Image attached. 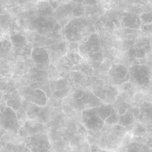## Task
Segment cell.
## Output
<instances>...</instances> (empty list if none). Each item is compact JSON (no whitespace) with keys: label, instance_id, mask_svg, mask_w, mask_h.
<instances>
[{"label":"cell","instance_id":"cell-14","mask_svg":"<svg viewBox=\"0 0 152 152\" xmlns=\"http://www.w3.org/2000/svg\"><path fill=\"white\" fill-rule=\"evenodd\" d=\"M135 119L133 113H126L120 116L118 124L124 127L127 131L131 130L135 125Z\"/></svg>","mask_w":152,"mask_h":152},{"label":"cell","instance_id":"cell-7","mask_svg":"<svg viewBox=\"0 0 152 152\" xmlns=\"http://www.w3.org/2000/svg\"><path fill=\"white\" fill-rule=\"evenodd\" d=\"M152 51V37H142L137 39L127 51L129 56L136 59L145 58Z\"/></svg>","mask_w":152,"mask_h":152},{"label":"cell","instance_id":"cell-3","mask_svg":"<svg viewBox=\"0 0 152 152\" xmlns=\"http://www.w3.org/2000/svg\"><path fill=\"white\" fill-rule=\"evenodd\" d=\"M129 81L136 88L148 89L152 86V70L147 65L134 64L129 68Z\"/></svg>","mask_w":152,"mask_h":152},{"label":"cell","instance_id":"cell-28","mask_svg":"<svg viewBox=\"0 0 152 152\" xmlns=\"http://www.w3.org/2000/svg\"><path fill=\"white\" fill-rule=\"evenodd\" d=\"M48 1L50 6L54 10L56 9L59 5L57 0H48Z\"/></svg>","mask_w":152,"mask_h":152},{"label":"cell","instance_id":"cell-27","mask_svg":"<svg viewBox=\"0 0 152 152\" xmlns=\"http://www.w3.org/2000/svg\"><path fill=\"white\" fill-rule=\"evenodd\" d=\"M131 135L126 133L123 138L120 145V147H124L129 145L131 142L132 137Z\"/></svg>","mask_w":152,"mask_h":152},{"label":"cell","instance_id":"cell-20","mask_svg":"<svg viewBox=\"0 0 152 152\" xmlns=\"http://www.w3.org/2000/svg\"><path fill=\"white\" fill-rule=\"evenodd\" d=\"M112 106L110 104L104 105L97 107V115L104 121L111 114Z\"/></svg>","mask_w":152,"mask_h":152},{"label":"cell","instance_id":"cell-15","mask_svg":"<svg viewBox=\"0 0 152 152\" xmlns=\"http://www.w3.org/2000/svg\"><path fill=\"white\" fill-rule=\"evenodd\" d=\"M117 86L109 84L106 88V98L104 103L110 104L114 102L119 93Z\"/></svg>","mask_w":152,"mask_h":152},{"label":"cell","instance_id":"cell-6","mask_svg":"<svg viewBox=\"0 0 152 152\" xmlns=\"http://www.w3.org/2000/svg\"><path fill=\"white\" fill-rule=\"evenodd\" d=\"M107 77L110 84L121 85L130 80L129 68L123 64L113 61Z\"/></svg>","mask_w":152,"mask_h":152},{"label":"cell","instance_id":"cell-22","mask_svg":"<svg viewBox=\"0 0 152 152\" xmlns=\"http://www.w3.org/2000/svg\"><path fill=\"white\" fill-rule=\"evenodd\" d=\"M66 56L73 65H78L83 59L78 53L68 52Z\"/></svg>","mask_w":152,"mask_h":152},{"label":"cell","instance_id":"cell-26","mask_svg":"<svg viewBox=\"0 0 152 152\" xmlns=\"http://www.w3.org/2000/svg\"><path fill=\"white\" fill-rule=\"evenodd\" d=\"M77 131L80 136L86 137L88 135V129L86 127L81 124H80L77 125Z\"/></svg>","mask_w":152,"mask_h":152},{"label":"cell","instance_id":"cell-9","mask_svg":"<svg viewBox=\"0 0 152 152\" xmlns=\"http://www.w3.org/2000/svg\"><path fill=\"white\" fill-rule=\"evenodd\" d=\"M118 18L122 28L138 30L141 28L142 23L139 15L123 12L119 13Z\"/></svg>","mask_w":152,"mask_h":152},{"label":"cell","instance_id":"cell-11","mask_svg":"<svg viewBox=\"0 0 152 152\" xmlns=\"http://www.w3.org/2000/svg\"><path fill=\"white\" fill-rule=\"evenodd\" d=\"M24 98L28 102L39 106H45L47 102V97L45 93L38 89L29 91L26 93Z\"/></svg>","mask_w":152,"mask_h":152},{"label":"cell","instance_id":"cell-18","mask_svg":"<svg viewBox=\"0 0 152 152\" xmlns=\"http://www.w3.org/2000/svg\"><path fill=\"white\" fill-rule=\"evenodd\" d=\"M78 65L79 71L83 73L88 77L95 76L94 68L86 61L83 59Z\"/></svg>","mask_w":152,"mask_h":152},{"label":"cell","instance_id":"cell-10","mask_svg":"<svg viewBox=\"0 0 152 152\" xmlns=\"http://www.w3.org/2000/svg\"><path fill=\"white\" fill-rule=\"evenodd\" d=\"M68 75L69 82L72 86L82 90L89 88L88 85V77L81 72L72 71Z\"/></svg>","mask_w":152,"mask_h":152},{"label":"cell","instance_id":"cell-16","mask_svg":"<svg viewBox=\"0 0 152 152\" xmlns=\"http://www.w3.org/2000/svg\"><path fill=\"white\" fill-rule=\"evenodd\" d=\"M104 56L101 49L91 55L86 61L93 67L95 72L102 63Z\"/></svg>","mask_w":152,"mask_h":152},{"label":"cell","instance_id":"cell-12","mask_svg":"<svg viewBox=\"0 0 152 152\" xmlns=\"http://www.w3.org/2000/svg\"><path fill=\"white\" fill-rule=\"evenodd\" d=\"M82 121L87 129L94 131L101 130L104 124V121L97 115L82 119Z\"/></svg>","mask_w":152,"mask_h":152},{"label":"cell","instance_id":"cell-25","mask_svg":"<svg viewBox=\"0 0 152 152\" xmlns=\"http://www.w3.org/2000/svg\"><path fill=\"white\" fill-rule=\"evenodd\" d=\"M69 41L67 46L68 52L78 53L79 42Z\"/></svg>","mask_w":152,"mask_h":152},{"label":"cell","instance_id":"cell-21","mask_svg":"<svg viewBox=\"0 0 152 152\" xmlns=\"http://www.w3.org/2000/svg\"><path fill=\"white\" fill-rule=\"evenodd\" d=\"M17 119L20 126H23L28 119L26 112L22 106L16 112Z\"/></svg>","mask_w":152,"mask_h":152},{"label":"cell","instance_id":"cell-24","mask_svg":"<svg viewBox=\"0 0 152 152\" xmlns=\"http://www.w3.org/2000/svg\"><path fill=\"white\" fill-rule=\"evenodd\" d=\"M142 33L144 34L143 37H152V23L148 24H144L142 27L141 26Z\"/></svg>","mask_w":152,"mask_h":152},{"label":"cell","instance_id":"cell-8","mask_svg":"<svg viewBox=\"0 0 152 152\" xmlns=\"http://www.w3.org/2000/svg\"><path fill=\"white\" fill-rule=\"evenodd\" d=\"M1 124L2 128L15 133H17L20 127L16 112L7 106L1 112Z\"/></svg>","mask_w":152,"mask_h":152},{"label":"cell","instance_id":"cell-29","mask_svg":"<svg viewBox=\"0 0 152 152\" xmlns=\"http://www.w3.org/2000/svg\"><path fill=\"white\" fill-rule=\"evenodd\" d=\"M71 71H79L78 65L75 64L73 65L71 68Z\"/></svg>","mask_w":152,"mask_h":152},{"label":"cell","instance_id":"cell-13","mask_svg":"<svg viewBox=\"0 0 152 152\" xmlns=\"http://www.w3.org/2000/svg\"><path fill=\"white\" fill-rule=\"evenodd\" d=\"M7 97V106L16 112L21 107L22 103L21 98L18 92L16 91H14Z\"/></svg>","mask_w":152,"mask_h":152},{"label":"cell","instance_id":"cell-19","mask_svg":"<svg viewBox=\"0 0 152 152\" xmlns=\"http://www.w3.org/2000/svg\"><path fill=\"white\" fill-rule=\"evenodd\" d=\"M120 117V115L118 112L112 107L111 114L104 120V124L108 126L118 124Z\"/></svg>","mask_w":152,"mask_h":152},{"label":"cell","instance_id":"cell-4","mask_svg":"<svg viewBox=\"0 0 152 152\" xmlns=\"http://www.w3.org/2000/svg\"><path fill=\"white\" fill-rule=\"evenodd\" d=\"M101 49L100 37L96 33L83 38L79 42L78 53L87 61L93 54Z\"/></svg>","mask_w":152,"mask_h":152},{"label":"cell","instance_id":"cell-23","mask_svg":"<svg viewBox=\"0 0 152 152\" xmlns=\"http://www.w3.org/2000/svg\"><path fill=\"white\" fill-rule=\"evenodd\" d=\"M139 17L142 23L144 24L152 23V11L142 13L139 15Z\"/></svg>","mask_w":152,"mask_h":152},{"label":"cell","instance_id":"cell-1","mask_svg":"<svg viewBox=\"0 0 152 152\" xmlns=\"http://www.w3.org/2000/svg\"><path fill=\"white\" fill-rule=\"evenodd\" d=\"M69 3L72 18H85L93 22L106 11L102 0H71Z\"/></svg>","mask_w":152,"mask_h":152},{"label":"cell","instance_id":"cell-2","mask_svg":"<svg viewBox=\"0 0 152 152\" xmlns=\"http://www.w3.org/2000/svg\"><path fill=\"white\" fill-rule=\"evenodd\" d=\"M64 33L68 41L79 42L84 37L96 33L92 21L88 19L74 17L64 26Z\"/></svg>","mask_w":152,"mask_h":152},{"label":"cell","instance_id":"cell-5","mask_svg":"<svg viewBox=\"0 0 152 152\" xmlns=\"http://www.w3.org/2000/svg\"><path fill=\"white\" fill-rule=\"evenodd\" d=\"M26 112L28 119L41 123L48 122L50 117L49 107L39 106L25 100L21 105Z\"/></svg>","mask_w":152,"mask_h":152},{"label":"cell","instance_id":"cell-17","mask_svg":"<svg viewBox=\"0 0 152 152\" xmlns=\"http://www.w3.org/2000/svg\"><path fill=\"white\" fill-rule=\"evenodd\" d=\"M113 61L110 58L104 57L102 63L95 72V75L99 77L107 76Z\"/></svg>","mask_w":152,"mask_h":152}]
</instances>
